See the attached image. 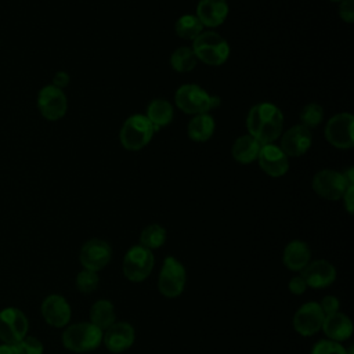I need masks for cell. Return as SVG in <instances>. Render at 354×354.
Returning a JSON list of instances; mask_svg holds the SVG:
<instances>
[{"instance_id": "cell-23", "label": "cell", "mask_w": 354, "mask_h": 354, "mask_svg": "<svg viewBox=\"0 0 354 354\" xmlns=\"http://www.w3.org/2000/svg\"><path fill=\"white\" fill-rule=\"evenodd\" d=\"M214 119L209 113H198L188 122L187 133L192 141L205 142L212 138L214 133Z\"/></svg>"}, {"instance_id": "cell-30", "label": "cell", "mask_w": 354, "mask_h": 354, "mask_svg": "<svg viewBox=\"0 0 354 354\" xmlns=\"http://www.w3.org/2000/svg\"><path fill=\"white\" fill-rule=\"evenodd\" d=\"M100 283V278L97 275L95 271H90V270H82L77 275H76V279H75V285H76V289L82 293H93L97 286Z\"/></svg>"}, {"instance_id": "cell-39", "label": "cell", "mask_w": 354, "mask_h": 354, "mask_svg": "<svg viewBox=\"0 0 354 354\" xmlns=\"http://www.w3.org/2000/svg\"><path fill=\"white\" fill-rule=\"evenodd\" d=\"M330 1H342V0H330Z\"/></svg>"}, {"instance_id": "cell-15", "label": "cell", "mask_w": 354, "mask_h": 354, "mask_svg": "<svg viewBox=\"0 0 354 354\" xmlns=\"http://www.w3.org/2000/svg\"><path fill=\"white\" fill-rule=\"evenodd\" d=\"M134 339V328L124 321L113 322L108 329L102 332V342L111 353L126 351L133 346Z\"/></svg>"}, {"instance_id": "cell-31", "label": "cell", "mask_w": 354, "mask_h": 354, "mask_svg": "<svg viewBox=\"0 0 354 354\" xmlns=\"http://www.w3.org/2000/svg\"><path fill=\"white\" fill-rule=\"evenodd\" d=\"M310 354H347V353H346V348L340 343L325 339V340L317 342L313 346Z\"/></svg>"}, {"instance_id": "cell-1", "label": "cell", "mask_w": 354, "mask_h": 354, "mask_svg": "<svg viewBox=\"0 0 354 354\" xmlns=\"http://www.w3.org/2000/svg\"><path fill=\"white\" fill-rule=\"evenodd\" d=\"M283 116L281 109L271 102H259L249 109L246 127L249 136L261 145L274 142L282 133Z\"/></svg>"}, {"instance_id": "cell-29", "label": "cell", "mask_w": 354, "mask_h": 354, "mask_svg": "<svg viewBox=\"0 0 354 354\" xmlns=\"http://www.w3.org/2000/svg\"><path fill=\"white\" fill-rule=\"evenodd\" d=\"M324 119V109L317 102H310L307 104L301 112H300V122L301 126L306 129H315Z\"/></svg>"}, {"instance_id": "cell-22", "label": "cell", "mask_w": 354, "mask_h": 354, "mask_svg": "<svg viewBox=\"0 0 354 354\" xmlns=\"http://www.w3.org/2000/svg\"><path fill=\"white\" fill-rule=\"evenodd\" d=\"M260 148H261V144L257 140H254L249 134H243L234 141L231 153L238 163L249 165L257 159Z\"/></svg>"}, {"instance_id": "cell-35", "label": "cell", "mask_w": 354, "mask_h": 354, "mask_svg": "<svg viewBox=\"0 0 354 354\" xmlns=\"http://www.w3.org/2000/svg\"><path fill=\"white\" fill-rule=\"evenodd\" d=\"M307 288H308V286H307V283H306V281L303 279L301 275H296V277L290 278V281H289V283H288L289 292H290L292 295H296V296L303 295Z\"/></svg>"}, {"instance_id": "cell-13", "label": "cell", "mask_w": 354, "mask_h": 354, "mask_svg": "<svg viewBox=\"0 0 354 354\" xmlns=\"http://www.w3.org/2000/svg\"><path fill=\"white\" fill-rule=\"evenodd\" d=\"M324 318H325V314L322 313L319 303L308 301V303H304L301 307H299L297 311L295 313L293 328L299 335L308 337L321 330Z\"/></svg>"}, {"instance_id": "cell-16", "label": "cell", "mask_w": 354, "mask_h": 354, "mask_svg": "<svg viewBox=\"0 0 354 354\" xmlns=\"http://www.w3.org/2000/svg\"><path fill=\"white\" fill-rule=\"evenodd\" d=\"M41 315L48 325L54 328H62L69 324L72 311L64 296L50 295L41 303Z\"/></svg>"}, {"instance_id": "cell-28", "label": "cell", "mask_w": 354, "mask_h": 354, "mask_svg": "<svg viewBox=\"0 0 354 354\" xmlns=\"http://www.w3.org/2000/svg\"><path fill=\"white\" fill-rule=\"evenodd\" d=\"M166 241V230L159 224L147 225L140 234V245L152 250L160 248Z\"/></svg>"}, {"instance_id": "cell-36", "label": "cell", "mask_w": 354, "mask_h": 354, "mask_svg": "<svg viewBox=\"0 0 354 354\" xmlns=\"http://www.w3.org/2000/svg\"><path fill=\"white\" fill-rule=\"evenodd\" d=\"M68 83H69V75L66 72L61 71V72L55 73V76L53 79V86H55V87L62 90V87L68 86Z\"/></svg>"}, {"instance_id": "cell-26", "label": "cell", "mask_w": 354, "mask_h": 354, "mask_svg": "<svg viewBox=\"0 0 354 354\" xmlns=\"http://www.w3.org/2000/svg\"><path fill=\"white\" fill-rule=\"evenodd\" d=\"M176 33L185 40H194L198 35L203 32V25L199 22L196 15L184 14L174 24Z\"/></svg>"}, {"instance_id": "cell-8", "label": "cell", "mask_w": 354, "mask_h": 354, "mask_svg": "<svg viewBox=\"0 0 354 354\" xmlns=\"http://www.w3.org/2000/svg\"><path fill=\"white\" fill-rule=\"evenodd\" d=\"M325 137L329 144L339 149H348L354 145V116L348 112L336 113L325 127Z\"/></svg>"}, {"instance_id": "cell-37", "label": "cell", "mask_w": 354, "mask_h": 354, "mask_svg": "<svg viewBox=\"0 0 354 354\" xmlns=\"http://www.w3.org/2000/svg\"><path fill=\"white\" fill-rule=\"evenodd\" d=\"M353 195H354V185H348L344 195L342 196L344 202V207L350 214L353 213Z\"/></svg>"}, {"instance_id": "cell-27", "label": "cell", "mask_w": 354, "mask_h": 354, "mask_svg": "<svg viewBox=\"0 0 354 354\" xmlns=\"http://www.w3.org/2000/svg\"><path fill=\"white\" fill-rule=\"evenodd\" d=\"M196 57L192 51L191 47L183 46L178 47L173 51L171 57H170V65L176 72L180 73H185V72H191L195 66H196Z\"/></svg>"}, {"instance_id": "cell-33", "label": "cell", "mask_w": 354, "mask_h": 354, "mask_svg": "<svg viewBox=\"0 0 354 354\" xmlns=\"http://www.w3.org/2000/svg\"><path fill=\"white\" fill-rule=\"evenodd\" d=\"M339 17L347 24H351L354 21V0H342L340 1Z\"/></svg>"}, {"instance_id": "cell-7", "label": "cell", "mask_w": 354, "mask_h": 354, "mask_svg": "<svg viewBox=\"0 0 354 354\" xmlns=\"http://www.w3.org/2000/svg\"><path fill=\"white\" fill-rule=\"evenodd\" d=\"M185 282L187 272L181 261L171 256L166 257L158 277V289L160 295L167 299L178 297L185 288Z\"/></svg>"}, {"instance_id": "cell-38", "label": "cell", "mask_w": 354, "mask_h": 354, "mask_svg": "<svg viewBox=\"0 0 354 354\" xmlns=\"http://www.w3.org/2000/svg\"><path fill=\"white\" fill-rule=\"evenodd\" d=\"M0 354H18L15 346L11 344H1L0 346Z\"/></svg>"}, {"instance_id": "cell-19", "label": "cell", "mask_w": 354, "mask_h": 354, "mask_svg": "<svg viewBox=\"0 0 354 354\" xmlns=\"http://www.w3.org/2000/svg\"><path fill=\"white\" fill-rule=\"evenodd\" d=\"M195 15L203 26L216 28L225 21L228 4L225 0H199Z\"/></svg>"}, {"instance_id": "cell-12", "label": "cell", "mask_w": 354, "mask_h": 354, "mask_svg": "<svg viewBox=\"0 0 354 354\" xmlns=\"http://www.w3.org/2000/svg\"><path fill=\"white\" fill-rule=\"evenodd\" d=\"M37 108L47 120H58L65 116L68 101L61 88L50 84L39 91Z\"/></svg>"}, {"instance_id": "cell-25", "label": "cell", "mask_w": 354, "mask_h": 354, "mask_svg": "<svg viewBox=\"0 0 354 354\" xmlns=\"http://www.w3.org/2000/svg\"><path fill=\"white\" fill-rule=\"evenodd\" d=\"M145 116L152 123L153 129L159 130L173 120V106L169 101L156 98L149 102Z\"/></svg>"}, {"instance_id": "cell-9", "label": "cell", "mask_w": 354, "mask_h": 354, "mask_svg": "<svg viewBox=\"0 0 354 354\" xmlns=\"http://www.w3.org/2000/svg\"><path fill=\"white\" fill-rule=\"evenodd\" d=\"M28 329V318L21 310L7 307L0 311V340H3L4 344L15 346L26 336Z\"/></svg>"}, {"instance_id": "cell-20", "label": "cell", "mask_w": 354, "mask_h": 354, "mask_svg": "<svg viewBox=\"0 0 354 354\" xmlns=\"http://www.w3.org/2000/svg\"><path fill=\"white\" fill-rule=\"evenodd\" d=\"M321 329L329 340L340 343L350 339V336L353 335V322L346 314L337 311L325 315Z\"/></svg>"}, {"instance_id": "cell-21", "label": "cell", "mask_w": 354, "mask_h": 354, "mask_svg": "<svg viewBox=\"0 0 354 354\" xmlns=\"http://www.w3.org/2000/svg\"><path fill=\"white\" fill-rule=\"evenodd\" d=\"M311 259L310 246L300 239L290 241L282 253V263L290 271H301Z\"/></svg>"}, {"instance_id": "cell-34", "label": "cell", "mask_w": 354, "mask_h": 354, "mask_svg": "<svg viewBox=\"0 0 354 354\" xmlns=\"http://www.w3.org/2000/svg\"><path fill=\"white\" fill-rule=\"evenodd\" d=\"M319 307H321V310H322V313H324L325 315L337 313V311H339V300H337L336 296L328 295V296H325V297L321 300Z\"/></svg>"}, {"instance_id": "cell-32", "label": "cell", "mask_w": 354, "mask_h": 354, "mask_svg": "<svg viewBox=\"0 0 354 354\" xmlns=\"http://www.w3.org/2000/svg\"><path fill=\"white\" fill-rule=\"evenodd\" d=\"M18 354H43V344L33 336H25L19 343L15 344Z\"/></svg>"}, {"instance_id": "cell-10", "label": "cell", "mask_w": 354, "mask_h": 354, "mask_svg": "<svg viewBox=\"0 0 354 354\" xmlns=\"http://www.w3.org/2000/svg\"><path fill=\"white\" fill-rule=\"evenodd\" d=\"M348 185L354 184H348L343 173L332 169L319 170L313 178V189L315 194L328 201L342 199Z\"/></svg>"}, {"instance_id": "cell-24", "label": "cell", "mask_w": 354, "mask_h": 354, "mask_svg": "<svg viewBox=\"0 0 354 354\" xmlns=\"http://www.w3.org/2000/svg\"><path fill=\"white\" fill-rule=\"evenodd\" d=\"M90 322L102 332L116 322V313L113 304L106 299L97 300L90 308Z\"/></svg>"}, {"instance_id": "cell-5", "label": "cell", "mask_w": 354, "mask_h": 354, "mask_svg": "<svg viewBox=\"0 0 354 354\" xmlns=\"http://www.w3.org/2000/svg\"><path fill=\"white\" fill-rule=\"evenodd\" d=\"M153 131L155 129L152 123L147 119V116L141 113L131 115L124 120L120 129V144L127 151H140L145 145H148L153 136Z\"/></svg>"}, {"instance_id": "cell-17", "label": "cell", "mask_w": 354, "mask_h": 354, "mask_svg": "<svg viewBox=\"0 0 354 354\" xmlns=\"http://www.w3.org/2000/svg\"><path fill=\"white\" fill-rule=\"evenodd\" d=\"M301 277L307 286L322 289L335 282L336 268L328 260H314L301 270Z\"/></svg>"}, {"instance_id": "cell-4", "label": "cell", "mask_w": 354, "mask_h": 354, "mask_svg": "<svg viewBox=\"0 0 354 354\" xmlns=\"http://www.w3.org/2000/svg\"><path fill=\"white\" fill-rule=\"evenodd\" d=\"M102 342V330L91 322H77L69 325L62 333V344L73 353H87L95 350Z\"/></svg>"}, {"instance_id": "cell-11", "label": "cell", "mask_w": 354, "mask_h": 354, "mask_svg": "<svg viewBox=\"0 0 354 354\" xmlns=\"http://www.w3.org/2000/svg\"><path fill=\"white\" fill-rule=\"evenodd\" d=\"M111 257L112 249L109 243L100 238H93L84 242L79 253V260L83 268L95 272L105 268L106 264L111 261Z\"/></svg>"}, {"instance_id": "cell-14", "label": "cell", "mask_w": 354, "mask_h": 354, "mask_svg": "<svg viewBox=\"0 0 354 354\" xmlns=\"http://www.w3.org/2000/svg\"><path fill=\"white\" fill-rule=\"evenodd\" d=\"M261 170L271 177H281L289 170V160L286 153L279 148V145L264 144L260 148L257 156Z\"/></svg>"}, {"instance_id": "cell-18", "label": "cell", "mask_w": 354, "mask_h": 354, "mask_svg": "<svg viewBox=\"0 0 354 354\" xmlns=\"http://www.w3.org/2000/svg\"><path fill=\"white\" fill-rule=\"evenodd\" d=\"M311 142V131L301 124H296L283 133L279 148L286 153V156H301L310 149Z\"/></svg>"}, {"instance_id": "cell-2", "label": "cell", "mask_w": 354, "mask_h": 354, "mask_svg": "<svg viewBox=\"0 0 354 354\" xmlns=\"http://www.w3.org/2000/svg\"><path fill=\"white\" fill-rule=\"evenodd\" d=\"M191 48L196 59L210 66L223 65L230 55V46L227 40L213 30H206L198 35L192 40Z\"/></svg>"}, {"instance_id": "cell-3", "label": "cell", "mask_w": 354, "mask_h": 354, "mask_svg": "<svg viewBox=\"0 0 354 354\" xmlns=\"http://www.w3.org/2000/svg\"><path fill=\"white\" fill-rule=\"evenodd\" d=\"M174 102L178 109L189 115L207 113L221 104L220 97L210 95L198 84H183L177 88Z\"/></svg>"}, {"instance_id": "cell-6", "label": "cell", "mask_w": 354, "mask_h": 354, "mask_svg": "<svg viewBox=\"0 0 354 354\" xmlns=\"http://www.w3.org/2000/svg\"><path fill=\"white\" fill-rule=\"evenodd\" d=\"M155 266V257L152 254V250L136 245L131 246L123 259V275L131 281V282H141L147 279Z\"/></svg>"}]
</instances>
